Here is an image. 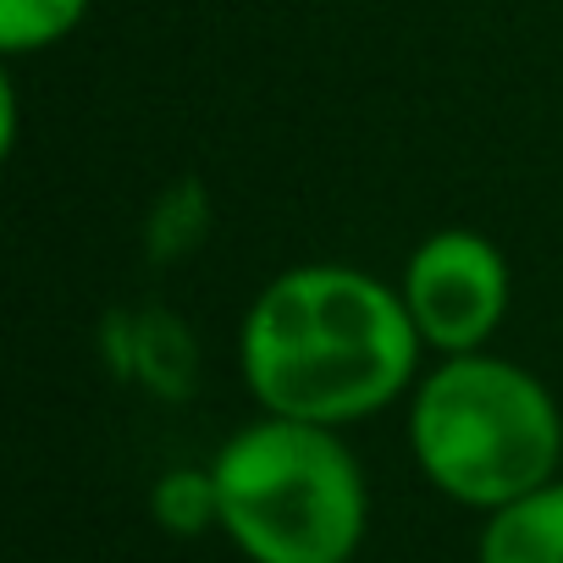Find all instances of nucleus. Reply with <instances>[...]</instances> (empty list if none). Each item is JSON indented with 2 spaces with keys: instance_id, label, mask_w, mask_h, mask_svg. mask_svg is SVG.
<instances>
[{
  "instance_id": "4",
  "label": "nucleus",
  "mask_w": 563,
  "mask_h": 563,
  "mask_svg": "<svg viewBox=\"0 0 563 563\" xmlns=\"http://www.w3.org/2000/svg\"><path fill=\"white\" fill-rule=\"evenodd\" d=\"M404 310L426 343V354H481L508 321L514 276L503 249L475 227H442L415 243L398 276Z\"/></svg>"
},
{
  "instance_id": "1",
  "label": "nucleus",
  "mask_w": 563,
  "mask_h": 563,
  "mask_svg": "<svg viewBox=\"0 0 563 563\" xmlns=\"http://www.w3.org/2000/svg\"><path fill=\"white\" fill-rule=\"evenodd\" d=\"M426 343L398 282L343 260L276 271L238 327V376L260 415L360 426L415 393Z\"/></svg>"
},
{
  "instance_id": "6",
  "label": "nucleus",
  "mask_w": 563,
  "mask_h": 563,
  "mask_svg": "<svg viewBox=\"0 0 563 563\" xmlns=\"http://www.w3.org/2000/svg\"><path fill=\"white\" fill-rule=\"evenodd\" d=\"M95 12V0H0V51L12 62L40 56L62 40H73Z\"/></svg>"
},
{
  "instance_id": "3",
  "label": "nucleus",
  "mask_w": 563,
  "mask_h": 563,
  "mask_svg": "<svg viewBox=\"0 0 563 563\" xmlns=\"http://www.w3.org/2000/svg\"><path fill=\"white\" fill-rule=\"evenodd\" d=\"M221 530L249 563H354L371 530V486L332 426L260 415L210 459Z\"/></svg>"
},
{
  "instance_id": "2",
  "label": "nucleus",
  "mask_w": 563,
  "mask_h": 563,
  "mask_svg": "<svg viewBox=\"0 0 563 563\" xmlns=\"http://www.w3.org/2000/svg\"><path fill=\"white\" fill-rule=\"evenodd\" d=\"M409 453L448 503L492 514L558 475L563 409L519 360L448 354L409 393Z\"/></svg>"
},
{
  "instance_id": "7",
  "label": "nucleus",
  "mask_w": 563,
  "mask_h": 563,
  "mask_svg": "<svg viewBox=\"0 0 563 563\" xmlns=\"http://www.w3.org/2000/svg\"><path fill=\"white\" fill-rule=\"evenodd\" d=\"M150 514H155V525L166 536H205V530H216L221 525V492H216L210 464L205 470H194V464L166 470L155 481V492H150Z\"/></svg>"
},
{
  "instance_id": "5",
  "label": "nucleus",
  "mask_w": 563,
  "mask_h": 563,
  "mask_svg": "<svg viewBox=\"0 0 563 563\" xmlns=\"http://www.w3.org/2000/svg\"><path fill=\"white\" fill-rule=\"evenodd\" d=\"M475 563H563V475L486 514Z\"/></svg>"
}]
</instances>
